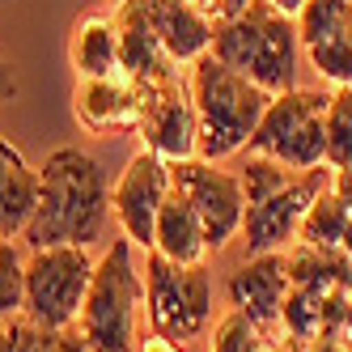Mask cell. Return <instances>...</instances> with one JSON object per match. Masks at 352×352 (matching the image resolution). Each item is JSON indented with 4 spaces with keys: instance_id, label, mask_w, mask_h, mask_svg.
<instances>
[{
    "instance_id": "4316f807",
    "label": "cell",
    "mask_w": 352,
    "mask_h": 352,
    "mask_svg": "<svg viewBox=\"0 0 352 352\" xmlns=\"http://www.w3.org/2000/svg\"><path fill=\"white\" fill-rule=\"evenodd\" d=\"M331 191L348 204V212H352V166H344V170H331Z\"/></svg>"
},
{
    "instance_id": "f546056e",
    "label": "cell",
    "mask_w": 352,
    "mask_h": 352,
    "mask_svg": "<svg viewBox=\"0 0 352 352\" xmlns=\"http://www.w3.org/2000/svg\"><path fill=\"white\" fill-rule=\"evenodd\" d=\"M340 250L352 259V221H348V230H344V238H340Z\"/></svg>"
},
{
    "instance_id": "603a6c76",
    "label": "cell",
    "mask_w": 352,
    "mask_h": 352,
    "mask_svg": "<svg viewBox=\"0 0 352 352\" xmlns=\"http://www.w3.org/2000/svg\"><path fill=\"white\" fill-rule=\"evenodd\" d=\"M327 166H352V89H331L327 107Z\"/></svg>"
},
{
    "instance_id": "e0dca14e",
    "label": "cell",
    "mask_w": 352,
    "mask_h": 352,
    "mask_svg": "<svg viewBox=\"0 0 352 352\" xmlns=\"http://www.w3.org/2000/svg\"><path fill=\"white\" fill-rule=\"evenodd\" d=\"M38 204V170L26 153L0 136V238H21Z\"/></svg>"
},
{
    "instance_id": "3957f363",
    "label": "cell",
    "mask_w": 352,
    "mask_h": 352,
    "mask_svg": "<svg viewBox=\"0 0 352 352\" xmlns=\"http://www.w3.org/2000/svg\"><path fill=\"white\" fill-rule=\"evenodd\" d=\"M212 56L242 72L246 81H255L259 89H267L272 98L289 94L297 89V56H301L297 17H285L267 0H250L238 17L212 21Z\"/></svg>"
},
{
    "instance_id": "484cf974",
    "label": "cell",
    "mask_w": 352,
    "mask_h": 352,
    "mask_svg": "<svg viewBox=\"0 0 352 352\" xmlns=\"http://www.w3.org/2000/svg\"><path fill=\"white\" fill-rule=\"evenodd\" d=\"M5 5V0H0ZM17 98V72H13V64L0 56V102H13Z\"/></svg>"
},
{
    "instance_id": "ba28073f",
    "label": "cell",
    "mask_w": 352,
    "mask_h": 352,
    "mask_svg": "<svg viewBox=\"0 0 352 352\" xmlns=\"http://www.w3.org/2000/svg\"><path fill=\"white\" fill-rule=\"evenodd\" d=\"M98 259L89 246H43L26 259V314L38 327H77Z\"/></svg>"
},
{
    "instance_id": "30bf717a",
    "label": "cell",
    "mask_w": 352,
    "mask_h": 352,
    "mask_svg": "<svg viewBox=\"0 0 352 352\" xmlns=\"http://www.w3.org/2000/svg\"><path fill=\"white\" fill-rule=\"evenodd\" d=\"M136 136H140V148L157 153L170 166L199 157V115L191 102V85L183 77L144 85V115Z\"/></svg>"
},
{
    "instance_id": "7a4b0ae2",
    "label": "cell",
    "mask_w": 352,
    "mask_h": 352,
    "mask_svg": "<svg viewBox=\"0 0 352 352\" xmlns=\"http://www.w3.org/2000/svg\"><path fill=\"white\" fill-rule=\"evenodd\" d=\"M238 179L246 191V255H263V250H289L297 242V225L306 208L331 187V166L289 170L272 157L250 153Z\"/></svg>"
},
{
    "instance_id": "f1b7e54d",
    "label": "cell",
    "mask_w": 352,
    "mask_h": 352,
    "mask_svg": "<svg viewBox=\"0 0 352 352\" xmlns=\"http://www.w3.org/2000/svg\"><path fill=\"white\" fill-rule=\"evenodd\" d=\"M0 352H17V336H13V322H0Z\"/></svg>"
},
{
    "instance_id": "d6986e66",
    "label": "cell",
    "mask_w": 352,
    "mask_h": 352,
    "mask_svg": "<svg viewBox=\"0 0 352 352\" xmlns=\"http://www.w3.org/2000/svg\"><path fill=\"white\" fill-rule=\"evenodd\" d=\"M153 250L162 259L183 263V267L208 259V242H204V230H199V217L191 212V204L174 187L157 212V225H153Z\"/></svg>"
},
{
    "instance_id": "4fadbf2b",
    "label": "cell",
    "mask_w": 352,
    "mask_h": 352,
    "mask_svg": "<svg viewBox=\"0 0 352 352\" xmlns=\"http://www.w3.org/2000/svg\"><path fill=\"white\" fill-rule=\"evenodd\" d=\"M289 293V267H285V250H263L250 255L230 280H225V297L230 306L242 310L259 331H280V306Z\"/></svg>"
},
{
    "instance_id": "6da1fadb",
    "label": "cell",
    "mask_w": 352,
    "mask_h": 352,
    "mask_svg": "<svg viewBox=\"0 0 352 352\" xmlns=\"http://www.w3.org/2000/svg\"><path fill=\"white\" fill-rule=\"evenodd\" d=\"M111 212V183L94 153L85 148H56L38 166V204L26 225L30 250L43 246H94L102 238Z\"/></svg>"
},
{
    "instance_id": "ac0fdd59",
    "label": "cell",
    "mask_w": 352,
    "mask_h": 352,
    "mask_svg": "<svg viewBox=\"0 0 352 352\" xmlns=\"http://www.w3.org/2000/svg\"><path fill=\"white\" fill-rule=\"evenodd\" d=\"M68 64L77 72V81L89 77H119V26L115 13H85L77 17L68 38Z\"/></svg>"
},
{
    "instance_id": "44dd1931",
    "label": "cell",
    "mask_w": 352,
    "mask_h": 352,
    "mask_svg": "<svg viewBox=\"0 0 352 352\" xmlns=\"http://www.w3.org/2000/svg\"><path fill=\"white\" fill-rule=\"evenodd\" d=\"M26 310V255L13 238H0V322H13Z\"/></svg>"
},
{
    "instance_id": "5b68a950",
    "label": "cell",
    "mask_w": 352,
    "mask_h": 352,
    "mask_svg": "<svg viewBox=\"0 0 352 352\" xmlns=\"http://www.w3.org/2000/svg\"><path fill=\"white\" fill-rule=\"evenodd\" d=\"M144 322V272L136 263L132 238H115L94 267L77 331L89 352H136Z\"/></svg>"
},
{
    "instance_id": "1f68e13d",
    "label": "cell",
    "mask_w": 352,
    "mask_h": 352,
    "mask_svg": "<svg viewBox=\"0 0 352 352\" xmlns=\"http://www.w3.org/2000/svg\"><path fill=\"white\" fill-rule=\"evenodd\" d=\"M280 352H306V348H301V344H293V340H289V344L280 340Z\"/></svg>"
},
{
    "instance_id": "277c9868",
    "label": "cell",
    "mask_w": 352,
    "mask_h": 352,
    "mask_svg": "<svg viewBox=\"0 0 352 352\" xmlns=\"http://www.w3.org/2000/svg\"><path fill=\"white\" fill-rule=\"evenodd\" d=\"M187 85H191L195 115H199V157L225 162L242 153L259 128L272 94L259 89L255 81H246L230 64H221L212 52L187 68Z\"/></svg>"
},
{
    "instance_id": "7c38bea8",
    "label": "cell",
    "mask_w": 352,
    "mask_h": 352,
    "mask_svg": "<svg viewBox=\"0 0 352 352\" xmlns=\"http://www.w3.org/2000/svg\"><path fill=\"white\" fill-rule=\"evenodd\" d=\"M170 195V162H162L157 153H140L128 162V170L119 174V183L111 191V208H115V221L123 238H132V246L140 250H153V225H157V212Z\"/></svg>"
},
{
    "instance_id": "8fae6325",
    "label": "cell",
    "mask_w": 352,
    "mask_h": 352,
    "mask_svg": "<svg viewBox=\"0 0 352 352\" xmlns=\"http://www.w3.org/2000/svg\"><path fill=\"white\" fill-rule=\"evenodd\" d=\"M297 38L331 89H352V0H306Z\"/></svg>"
},
{
    "instance_id": "83f0119b",
    "label": "cell",
    "mask_w": 352,
    "mask_h": 352,
    "mask_svg": "<svg viewBox=\"0 0 352 352\" xmlns=\"http://www.w3.org/2000/svg\"><path fill=\"white\" fill-rule=\"evenodd\" d=\"M267 5H272V9H280L285 17H297L301 9H306V0H267Z\"/></svg>"
},
{
    "instance_id": "9a60e30c",
    "label": "cell",
    "mask_w": 352,
    "mask_h": 352,
    "mask_svg": "<svg viewBox=\"0 0 352 352\" xmlns=\"http://www.w3.org/2000/svg\"><path fill=\"white\" fill-rule=\"evenodd\" d=\"M115 26H119V68L123 77L136 85H162L183 77V68L170 60V52L162 47V38L153 34V26L144 21L136 0L115 5Z\"/></svg>"
},
{
    "instance_id": "8992f818",
    "label": "cell",
    "mask_w": 352,
    "mask_h": 352,
    "mask_svg": "<svg viewBox=\"0 0 352 352\" xmlns=\"http://www.w3.org/2000/svg\"><path fill=\"white\" fill-rule=\"evenodd\" d=\"M144 322L174 344L199 340L212 327V276L204 263H170L157 250H144Z\"/></svg>"
},
{
    "instance_id": "d4e9b609",
    "label": "cell",
    "mask_w": 352,
    "mask_h": 352,
    "mask_svg": "<svg viewBox=\"0 0 352 352\" xmlns=\"http://www.w3.org/2000/svg\"><path fill=\"white\" fill-rule=\"evenodd\" d=\"M136 352H187V344H174V340H166L157 331H144L140 344H136Z\"/></svg>"
},
{
    "instance_id": "d6a6232c",
    "label": "cell",
    "mask_w": 352,
    "mask_h": 352,
    "mask_svg": "<svg viewBox=\"0 0 352 352\" xmlns=\"http://www.w3.org/2000/svg\"><path fill=\"white\" fill-rule=\"evenodd\" d=\"M115 5H123V0H115Z\"/></svg>"
},
{
    "instance_id": "52a82bcc",
    "label": "cell",
    "mask_w": 352,
    "mask_h": 352,
    "mask_svg": "<svg viewBox=\"0 0 352 352\" xmlns=\"http://www.w3.org/2000/svg\"><path fill=\"white\" fill-rule=\"evenodd\" d=\"M327 107H331V94L318 89L276 94L246 148L289 170L327 166Z\"/></svg>"
},
{
    "instance_id": "ffe728a7",
    "label": "cell",
    "mask_w": 352,
    "mask_h": 352,
    "mask_svg": "<svg viewBox=\"0 0 352 352\" xmlns=\"http://www.w3.org/2000/svg\"><path fill=\"white\" fill-rule=\"evenodd\" d=\"M348 221H352V212H348V204L327 187L314 204L306 208V217H301V225H297V242H310V246H336L340 250V238H344V230H348Z\"/></svg>"
},
{
    "instance_id": "cb8c5ba5",
    "label": "cell",
    "mask_w": 352,
    "mask_h": 352,
    "mask_svg": "<svg viewBox=\"0 0 352 352\" xmlns=\"http://www.w3.org/2000/svg\"><path fill=\"white\" fill-rule=\"evenodd\" d=\"M263 336L267 331H259V327L250 322L242 310H230L217 322V331H212V352H255V344Z\"/></svg>"
},
{
    "instance_id": "9c48e42d",
    "label": "cell",
    "mask_w": 352,
    "mask_h": 352,
    "mask_svg": "<svg viewBox=\"0 0 352 352\" xmlns=\"http://www.w3.org/2000/svg\"><path fill=\"white\" fill-rule=\"evenodd\" d=\"M170 187L179 191L191 212L199 217L208 250H225L230 238L242 230L246 217V191L242 179L230 170H221V162H204V157H187L170 166Z\"/></svg>"
},
{
    "instance_id": "4dcf8cb0",
    "label": "cell",
    "mask_w": 352,
    "mask_h": 352,
    "mask_svg": "<svg viewBox=\"0 0 352 352\" xmlns=\"http://www.w3.org/2000/svg\"><path fill=\"white\" fill-rule=\"evenodd\" d=\"M255 352H280V344H276V340H267V336H263V340L255 344Z\"/></svg>"
},
{
    "instance_id": "2e32d148",
    "label": "cell",
    "mask_w": 352,
    "mask_h": 352,
    "mask_svg": "<svg viewBox=\"0 0 352 352\" xmlns=\"http://www.w3.org/2000/svg\"><path fill=\"white\" fill-rule=\"evenodd\" d=\"M136 5L179 68H191L199 56L212 52V17L199 13L191 0H136Z\"/></svg>"
},
{
    "instance_id": "7402d4cb",
    "label": "cell",
    "mask_w": 352,
    "mask_h": 352,
    "mask_svg": "<svg viewBox=\"0 0 352 352\" xmlns=\"http://www.w3.org/2000/svg\"><path fill=\"white\" fill-rule=\"evenodd\" d=\"M13 336H17V352H89L77 327H38L26 314L13 318Z\"/></svg>"
},
{
    "instance_id": "5bb4252c",
    "label": "cell",
    "mask_w": 352,
    "mask_h": 352,
    "mask_svg": "<svg viewBox=\"0 0 352 352\" xmlns=\"http://www.w3.org/2000/svg\"><path fill=\"white\" fill-rule=\"evenodd\" d=\"M72 115L89 136H107V132H136L140 115H144V85L119 77H89L77 81L72 89Z\"/></svg>"
}]
</instances>
